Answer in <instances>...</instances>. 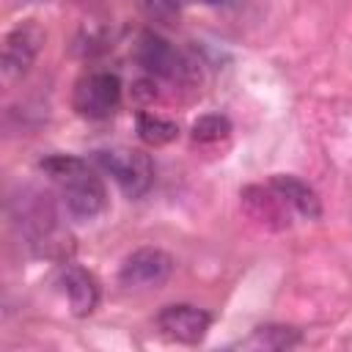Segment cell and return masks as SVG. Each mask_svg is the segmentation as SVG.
Masks as SVG:
<instances>
[{
    "label": "cell",
    "instance_id": "cell-3",
    "mask_svg": "<svg viewBox=\"0 0 352 352\" xmlns=\"http://www.w3.org/2000/svg\"><path fill=\"white\" fill-rule=\"evenodd\" d=\"M135 55H138V63L151 77H160L168 82H190L192 80V63L154 30H143L138 36Z\"/></svg>",
    "mask_w": 352,
    "mask_h": 352
},
{
    "label": "cell",
    "instance_id": "cell-13",
    "mask_svg": "<svg viewBox=\"0 0 352 352\" xmlns=\"http://www.w3.org/2000/svg\"><path fill=\"white\" fill-rule=\"evenodd\" d=\"M228 132H231V121L226 116H220V113L201 116L192 124V129H190V135H192L195 143H217V140L228 138Z\"/></svg>",
    "mask_w": 352,
    "mask_h": 352
},
{
    "label": "cell",
    "instance_id": "cell-4",
    "mask_svg": "<svg viewBox=\"0 0 352 352\" xmlns=\"http://www.w3.org/2000/svg\"><path fill=\"white\" fill-rule=\"evenodd\" d=\"M121 77L113 72H88L74 85V110L82 118L104 121L110 118L121 104Z\"/></svg>",
    "mask_w": 352,
    "mask_h": 352
},
{
    "label": "cell",
    "instance_id": "cell-1",
    "mask_svg": "<svg viewBox=\"0 0 352 352\" xmlns=\"http://www.w3.org/2000/svg\"><path fill=\"white\" fill-rule=\"evenodd\" d=\"M41 170L50 173L63 187L66 209L80 220H94L107 206V192L102 179L88 168L85 160L72 154H52L41 160Z\"/></svg>",
    "mask_w": 352,
    "mask_h": 352
},
{
    "label": "cell",
    "instance_id": "cell-12",
    "mask_svg": "<svg viewBox=\"0 0 352 352\" xmlns=\"http://www.w3.org/2000/svg\"><path fill=\"white\" fill-rule=\"evenodd\" d=\"M250 344L264 346V349H292L297 344H302V336L297 327H286V324H264L256 327Z\"/></svg>",
    "mask_w": 352,
    "mask_h": 352
},
{
    "label": "cell",
    "instance_id": "cell-9",
    "mask_svg": "<svg viewBox=\"0 0 352 352\" xmlns=\"http://www.w3.org/2000/svg\"><path fill=\"white\" fill-rule=\"evenodd\" d=\"M60 283H63V292L69 297V305H72L74 316L94 314V308L99 305V283L88 270L69 264L60 275Z\"/></svg>",
    "mask_w": 352,
    "mask_h": 352
},
{
    "label": "cell",
    "instance_id": "cell-10",
    "mask_svg": "<svg viewBox=\"0 0 352 352\" xmlns=\"http://www.w3.org/2000/svg\"><path fill=\"white\" fill-rule=\"evenodd\" d=\"M270 187L305 220H319L322 217V204L319 195L314 192V187H308L302 179L289 176V173H275L270 179Z\"/></svg>",
    "mask_w": 352,
    "mask_h": 352
},
{
    "label": "cell",
    "instance_id": "cell-2",
    "mask_svg": "<svg viewBox=\"0 0 352 352\" xmlns=\"http://www.w3.org/2000/svg\"><path fill=\"white\" fill-rule=\"evenodd\" d=\"M96 162L102 165V170L113 176V182L129 198H140L143 192H148L154 182V162L140 148H126V146L102 148L96 151Z\"/></svg>",
    "mask_w": 352,
    "mask_h": 352
},
{
    "label": "cell",
    "instance_id": "cell-7",
    "mask_svg": "<svg viewBox=\"0 0 352 352\" xmlns=\"http://www.w3.org/2000/svg\"><path fill=\"white\" fill-rule=\"evenodd\" d=\"M41 44H44V33L33 22H22L14 30H8L3 38V74L22 77L33 66Z\"/></svg>",
    "mask_w": 352,
    "mask_h": 352
},
{
    "label": "cell",
    "instance_id": "cell-11",
    "mask_svg": "<svg viewBox=\"0 0 352 352\" xmlns=\"http://www.w3.org/2000/svg\"><path fill=\"white\" fill-rule=\"evenodd\" d=\"M138 124V138L146 143V146H165L170 140L179 138V126L168 118H160V116H151V113H138L135 118Z\"/></svg>",
    "mask_w": 352,
    "mask_h": 352
},
{
    "label": "cell",
    "instance_id": "cell-14",
    "mask_svg": "<svg viewBox=\"0 0 352 352\" xmlns=\"http://www.w3.org/2000/svg\"><path fill=\"white\" fill-rule=\"evenodd\" d=\"M176 6H226L231 0H173Z\"/></svg>",
    "mask_w": 352,
    "mask_h": 352
},
{
    "label": "cell",
    "instance_id": "cell-8",
    "mask_svg": "<svg viewBox=\"0 0 352 352\" xmlns=\"http://www.w3.org/2000/svg\"><path fill=\"white\" fill-rule=\"evenodd\" d=\"M242 206H245V212L256 220V223H261V226H267V228H286L289 226V204L272 190V187H245L242 190Z\"/></svg>",
    "mask_w": 352,
    "mask_h": 352
},
{
    "label": "cell",
    "instance_id": "cell-6",
    "mask_svg": "<svg viewBox=\"0 0 352 352\" xmlns=\"http://www.w3.org/2000/svg\"><path fill=\"white\" fill-rule=\"evenodd\" d=\"M154 322L165 338L179 341V344H198V341H204V336L212 324V316L204 308L179 302V305H165Z\"/></svg>",
    "mask_w": 352,
    "mask_h": 352
},
{
    "label": "cell",
    "instance_id": "cell-5",
    "mask_svg": "<svg viewBox=\"0 0 352 352\" xmlns=\"http://www.w3.org/2000/svg\"><path fill=\"white\" fill-rule=\"evenodd\" d=\"M173 256L160 248H140L129 253L118 270V280L129 289H157L173 275Z\"/></svg>",
    "mask_w": 352,
    "mask_h": 352
}]
</instances>
